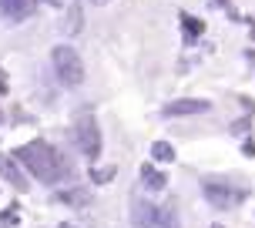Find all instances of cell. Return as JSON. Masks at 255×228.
<instances>
[{
    "label": "cell",
    "instance_id": "cell-10",
    "mask_svg": "<svg viewBox=\"0 0 255 228\" xmlns=\"http://www.w3.org/2000/svg\"><path fill=\"white\" fill-rule=\"evenodd\" d=\"M151 154H154V158H158V161H175V148H171L168 141H154Z\"/></svg>",
    "mask_w": 255,
    "mask_h": 228
},
{
    "label": "cell",
    "instance_id": "cell-3",
    "mask_svg": "<svg viewBox=\"0 0 255 228\" xmlns=\"http://www.w3.org/2000/svg\"><path fill=\"white\" fill-rule=\"evenodd\" d=\"M51 61H54V71H57V77H61V84L77 88V84L84 81V64H81V54H77L74 47H67V44L54 47Z\"/></svg>",
    "mask_w": 255,
    "mask_h": 228
},
{
    "label": "cell",
    "instance_id": "cell-9",
    "mask_svg": "<svg viewBox=\"0 0 255 228\" xmlns=\"http://www.w3.org/2000/svg\"><path fill=\"white\" fill-rule=\"evenodd\" d=\"M141 178H144V185H148L151 191H161V188H165V175H161V171H154L151 165L141 168Z\"/></svg>",
    "mask_w": 255,
    "mask_h": 228
},
{
    "label": "cell",
    "instance_id": "cell-13",
    "mask_svg": "<svg viewBox=\"0 0 255 228\" xmlns=\"http://www.w3.org/2000/svg\"><path fill=\"white\" fill-rule=\"evenodd\" d=\"M64 228H71V225H64Z\"/></svg>",
    "mask_w": 255,
    "mask_h": 228
},
{
    "label": "cell",
    "instance_id": "cell-6",
    "mask_svg": "<svg viewBox=\"0 0 255 228\" xmlns=\"http://www.w3.org/2000/svg\"><path fill=\"white\" fill-rule=\"evenodd\" d=\"M212 111V104L208 101H198V98H185V101H171L165 104V117H188V114H205Z\"/></svg>",
    "mask_w": 255,
    "mask_h": 228
},
{
    "label": "cell",
    "instance_id": "cell-4",
    "mask_svg": "<svg viewBox=\"0 0 255 228\" xmlns=\"http://www.w3.org/2000/svg\"><path fill=\"white\" fill-rule=\"evenodd\" d=\"M74 141L84 158H98L101 154V127H98V117L91 111H81L74 121Z\"/></svg>",
    "mask_w": 255,
    "mask_h": 228
},
{
    "label": "cell",
    "instance_id": "cell-11",
    "mask_svg": "<svg viewBox=\"0 0 255 228\" xmlns=\"http://www.w3.org/2000/svg\"><path fill=\"white\" fill-rule=\"evenodd\" d=\"M111 178H115V168H108V171H98V175H94V181H111Z\"/></svg>",
    "mask_w": 255,
    "mask_h": 228
},
{
    "label": "cell",
    "instance_id": "cell-5",
    "mask_svg": "<svg viewBox=\"0 0 255 228\" xmlns=\"http://www.w3.org/2000/svg\"><path fill=\"white\" fill-rule=\"evenodd\" d=\"M205 198L215 205V208H235V205L245 198V191L232 188V185H225V181H205Z\"/></svg>",
    "mask_w": 255,
    "mask_h": 228
},
{
    "label": "cell",
    "instance_id": "cell-8",
    "mask_svg": "<svg viewBox=\"0 0 255 228\" xmlns=\"http://www.w3.org/2000/svg\"><path fill=\"white\" fill-rule=\"evenodd\" d=\"M0 10L7 17H13V20H20V17L30 13V0H0Z\"/></svg>",
    "mask_w": 255,
    "mask_h": 228
},
{
    "label": "cell",
    "instance_id": "cell-2",
    "mask_svg": "<svg viewBox=\"0 0 255 228\" xmlns=\"http://www.w3.org/2000/svg\"><path fill=\"white\" fill-rule=\"evenodd\" d=\"M131 228H178V218H175V212H168L148 198H134L131 202Z\"/></svg>",
    "mask_w": 255,
    "mask_h": 228
},
{
    "label": "cell",
    "instance_id": "cell-12",
    "mask_svg": "<svg viewBox=\"0 0 255 228\" xmlns=\"http://www.w3.org/2000/svg\"><path fill=\"white\" fill-rule=\"evenodd\" d=\"M0 91H7V77L0 74Z\"/></svg>",
    "mask_w": 255,
    "mask_h": 228
},
{
    "label": "cell",
    "instance_id": "cell-7",
    "mask_svg": "<svg viewBox=\"0 0 255 228\" xmlns=\"http://www.w3.org/2000/svg\"><path fill=\"white\" fill-rule=\"evenodd\" d=\"M0 175L7 178V181H10L13 188H20V191L27 188V178L20 175V171H17V168H13V161H10V158H3V154H0Z\"/></svg>",
    "mask_w": 255,
    "mask_h": 228
},
{
    "label": "cell",
    "instance_id": "cell-14",
    "mask_svg": "<svg viewBox=\"0 0 255 228\" xmlns=\"http://www.w3.org/2000/svg\"><path fill=\"white\" fill-rule=\"evenodd\" d=\"M215 228H222V225H215Z\"/></svg>",
    "mask_w": 255,
    "mask_h": 228
},
{
    "label": "cell",
    "instance_id": "cell-1",
    "mask_svg": "<svg viewBox=\"0 0 255 228\" xmlns=\"http://www.w3.org/2000/svg\"><path fill=\"white\" fill-rule=\"evenodd\" d=\"M13 158L37 178V181H44V185H57V181L71 171L67 161L61 158V151H57L54 144H47V141H30L24 148H17Z\"/></svg>",
    "mask_w": 255,
    "mask_h": 228
}]
</instances>
